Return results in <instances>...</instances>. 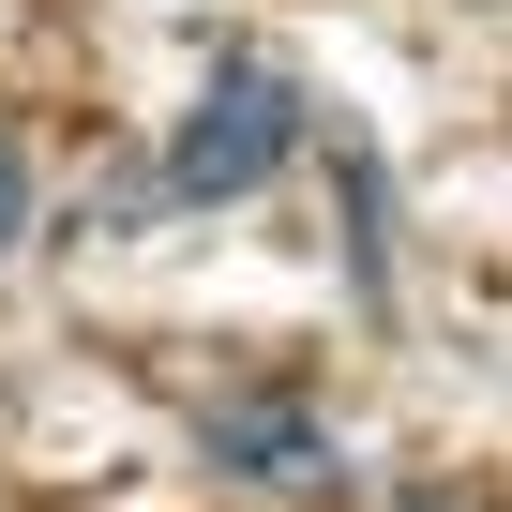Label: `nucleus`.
<instances>
[{"mask_svg":"<svg viewBox=\"0 0 512 512\" xmlns=\"http://www.w3.org/2000/svg\"><path fill=\"white\" fill-rule=\"evenodd\" d=\"M31 241V166H16V136H0V256Z\"/></svg>","mask_w":512,"mask_h":512,"instance_id":"3","label":"nucleus"},{"mask_svg":"<svg viewBox=\"0 0 512 512\" xmlns=\"http://www.w3.org/2000/svg\"><path fill=\"white\" fill-rule=\"evenodd\" d=\"M407 512H437V497H407Z\"/></svg>","mask_w":512,"mask_h":512,"instance_id":"4","label":"nucleus"},{"mask_svg":"<svg viewBox=\"0 0 512 512\" xmlns=\"http://www.w3.org/2000/svg\"><path fill=\"white\" fill-rule=\"evenodd\" d=\"M211 467H241V482H302V467H317V422H302V407H211Z\"/></svg>","mask_w":512,"mask_h":512,"instance_id":"2","label":"nucleus"},{"mask_svg":"<svg viewBox=\"0 0 512 512\" xmlns=\"http://www.w3.org/2000/svg\"><path fill=\"white\" fill-rule=\"evenodd\" d=\"M302 121H317V106H302V76L241 46V61H211V76H196V106L166 121V166H151V196H181V211H226V196H256V181L302 151Z\"/></svg>","mask_w":512,"mask_h":512,"instance_id":"1","label":"nucleus"}]
</instances>
